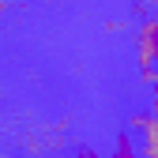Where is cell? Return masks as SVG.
<instances>
[{
	"instance_id": "4",
	"label": "cell",
	"mask_w": 158,
	"mask_h": 158,
	"mask_svg": "<svg viewBox=\"0 0 158 158\" xmlns=\"http://www.w3.org/2000/svg\"><path fill=\"white\" fill-rule=\"evenodd\" d=\"M151 87H154V98H151V113L158 117V79H154V83H151Z\"/></svg>"
},
{
	"instance_id": "3",
	"label": "cell",
	"mask_w": 158,
	"mask_h": 158,
	"mask_svg": "<svg viewBox=\"0 0 158 158\" xmlns=\"http://www.w3.org/2000/svg\"><path fill=\"white\" fill-rule=\"evenodd\" d=\"M109 158H139V147H135V139L124 132V135H117V143L109 151Z\"/></svg>"
},
{
	"instance_id": "5",
	"label": "cell",
	"mask_w": 158,
	"mask_h": 158,
	"mask_svg": "<svg viewBox=\"0 0 158 158\" xmlns=\"http://www.w3.org/2000/svg\"><path fill=\"white\" fill-rule=\"evenodd\" d=\"M72 158H102V154H98V151H75Z\"/></svg>"
},
{
	"instance_id": "1",
	"label": "cell",
	"mask_w": 158,
	"mask_h": 158,
	"mask_svg": "<svg viewBox=\"0 0 158 158\" xmlns=\"http://www.w3.org/2000/svg\"><path fill=\"white\" fill-rule=\"evenodd\" d=\"M135 56L139 68H158V19H143L135 30Z\"/></svg>"
},
{
	"instance_id": "2",
	"label": "cell",
	"mask_w": 158,
	"mask_h": 158,
	"mask_svg": "<svg viewBox=\"0 0 158 158\" xmlns=\"http://www.w3.org/2000/svg\"><path fill=\"white\" fill-rule=\"evenodd\" d=\"M128 124L139 132V154H147V158H158V117L154 113H132L128 117Z\"/></svg>"
}]
</instances>
